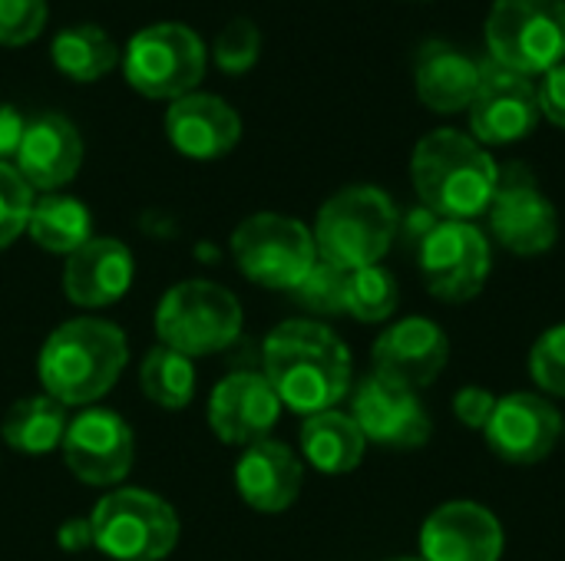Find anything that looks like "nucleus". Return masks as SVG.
Listing matches in <instances>:
<instances>
[{
    "mask_svg": "<svg viewBox=\"0 0 565 561\" xmlns=\"http://www.w3.org/2000/svg\"><path fill=\"white\" fill-rule=\"evenodd\" d=\"M265 380L301 417L334 410L351 390V350L321 321H285L265 341Z\"/></svg>",
    "mask_w": 565,
    "mask_h": 561,
    "instance_id": "nucleus-1",
    "label": "nucleus"
},
{
    "mask_svg": "<svg viewBox=\"0 0 565 561\" xmlns=\"http://www.w3.org/2000/svg\"><path fill=\"white\" fill-rule=\"evenodd\" d=\"M411 182L420 205L444 222H473L490 212L500 165L487 145L460 129L427 132L411 155Z\"/></svg>",
    "mask_w": 565,
    "mask_h": 561,
    "instance_id": "nucleus-2",
    "label": "nucleus"
},
{
    "mask_svg": "<svg viewBox=\"0 0 565 561\" xmlns=\"http://www.w3.org/2000/svg\"><path fill=\"white\" fill-rule=\"evenodd\" d=\"M129 360L126 334L99 317L60 324L40 347L43 393L63 407H89L106 397Z\"/></svg>",
    "mask_w": 565,
    "mask_h": 561,
    "instance_id": "nucleus-3",
    "label": "nucleus"
},
{
    "mask_svg": "<svg viewBox=\"0 0 565 561\" xmlns=\"http://www.w3.org/2000/svg\"><path fill=\"white\" fill-rule=\"evenodd\" d=\"M397 222L401 212L384 188L348 185L331 195L318 212L311 231L318 258L341 271L381 265V258L394 248Z\"/></svg>",
    "mask_w": 565,
    "mask_h": 561,
    "instance_id": "nucleus-4",
    "label": "nucleus"
},
{
    "mask_svg": "<svg viewBox=\"0 0 565 561\" xmlns=\"http://www.w3.org/2000/svg\"><path fill=\"white\" fill-rule=\"evenodd\" d=\"M156 334L162 347L189 360L218 354L242 334V304L215 281H182L159 301Z\"/></svg>",
    "mask_w": 565,
    "mask_h": 561,
    "instance_id": "nucleus-5",
    "label": "nucleus"
},
{
    "mask_svg": "<svg viewBox=\"0 0 565 561\" xmlns=\"http://www.w3.org/2000/svg\"><path fill=\"white\" fill-rule=\"evenodd\" d=\"M483 36L493 63L543 76L565 63V0H493Z\"/></svg>",
    "mask_w": 565,
    "mask_h": 561,
    "instance_id": "nucleus-6",
    "label": "nucleus"
},
{
    "mask_svg": "<svg viewBox=\"0 0 565 561\" xmlns=\"http://www.w3.org/2000/svg\"><path fill=\"white\" fill-rule=\"evenodd\" d=\"M93 549L113 561H162L179 542L175 509L146 489L106 493L93 516Z\"/></svg>",
    "mask_w": 565,
    "mask_h": 561,
    "instance_id": "nucleus-7",
    "label": "nucleus"
},
{
    "mask_svg": "<svg viewBox=\"0 0 565 561\" xmlns=\"http://www.w3.org/2000/svg\"><path fill=\"white\" fill-rule=\"evenodd\" d=\"M205 43L185 23H152L139 30L122 53L126 83L146 99L169 103L195 93L205 76Z\"/></svg>",
    "mask_w": 565,
    "mask_h": 561,
    "instance_id": "nucleus-8",
    "label": "nucleus"
},
{
    "mask_svg": "<svg viewBox=\"0 0 565 561\" xmlns=\"http://www.w3.org/2000/svg\"><path fill=\"white\" fill-rule=\"evenodd\" d=\"M232 258L248 281L271 291H295L315 268L318 248L305 222L278 212H258L232 231Z\"/></svg>",
    "mask_w": 565,
    "mask_h": 561,
    "instance_id": "nucleus-9",
    "label": "nucleus"
},
{
    "mask_svg": "<svg viewBox=\"0 0 565 561\" xmlns=\"http://www.w3.org/2000/svg\"><path fill=\"white\" fill-rule=\"evenodd\" d=\"M414 261L424 274L427 291L447 304L473 301L487 288L493 271L490 241L473 222H440Z\"/></svg>",
    "mask_w": 565,
    "mask_h": 561,
    "instance_id": "nucleus-10",
    "label": "nucleus"
},
{
    "mask_svg": "<svg viewBox=\"0 0 565 561\" xmlns=\"http://www.w3.org/2000/svg\"><path fill=\"white\" fill-rule=\"evenodd\" d=\"M490 231L493 238L520 258L546 255L559 238L556 205L540 192L536 175L523 162L500 165L497 195L490 202Z\"/></svg>",
    "mask_w": 565,
    "mask_h": 561,
    "instance_id": "nucleus-11",
    "label": "nucleus"
},
{
    "mask_svg": "<svg viewBox=\"0 0 565 561\" xmlns=\"http://www.w3.org/2000/svg\"><path fill=\"white\" fill-rule=\"evenodd\" d=\"M351 417L361 427L367 443L387 450H420L430 443L434 423L414 387H404L391 377L367 374L351 400Z\"/></svg>",
    "mask_w": 565,
    "mask_h": 561,
    "instance_id": "nucleus-12",
    "label": "nucleus"
},
{
    "mask_svg": "<svg viewBox=\"0 0 565 561\" xmlns=\"http://www.w3.org/2000/svg\"><path fill=\"white\" fill-rule=\"evenodd\" d=\"M470 129L480 145H510L526 139L540 122L536 79L507 69L493 60L480 69V86L470 103Z\"/></svg>",
    "mask_w": 565,
    "mask_h": 561,
    "instance_id": "nucleus-13",
    "label": "nucleus"
},
{
    "mask_svg": "<svg viewBox=\"0 0 565 561\" xmlns=\"http://www.w3.org/2000/svg\"><path fill=\"white\" fill-rule=\"evenodd\" d=\"M63 456L70 473L86 486H119L136 460L129 423L113 410H83L66 423Z\"/></svg>",
    "mask_w": 565,
    "mask_h": 561,
    "instance_id": "nucleus-14",
    "label": "nucleus"
},
{
    "mask_svg": "<svg viewBox=\"0 0 565 561\" xmlns=\"http://www.w3.org/2000/svg\"><path fill=\"white\" fill-rule=\"evenodd\" d=\"M563 413L543 393H507L497 397V410L483 430L487 446L513 466H536L553 456L563 440Z\"/></svg>",
    "mask_w": 565,
    "mask_h": 561,
    "instance_id": "nucleus-15",
    "label": "nucleus"
},
{
    "mask_svg": "<svg viewBox=\"0 0 565 561\" xmlns=\"http://www.w3.org/2000/svg\"><path fill=\"white\" fill-rule=\"evenodd\" d=\"M503 546L500 519L473 499L437 506L420 529L424 561H500Z\"/></svg>",
    "mask_w": 565,
    "mask_h": 561,
    "instance_id": "nucleus-16",
    "label": "nucleus"
},
{
    "mask_svg": "<svg viewBox=\"0 0 565 561\" xmlns=\"http://www.w3.org/2000/svg\"><path fill=\"white\" fill-rule=\"evenodd\" d=\"M450 360V341L444 327L424 314L394 321L374 341V374L391 377L404 387H430Z\"/></svg>",
    "mask_w": 565,
    "mask_h": 561,
    "instance_id": "nucleus-17",
    "label": "nucleus"
},
{
    "mask_svg": "<svg viewBox=\"0 0 565 561\" xmlns=\"http://www.w3.org/2000/svg\"><path fill=\"white\" fill-rule=\"evenodd\" d=\"M281 417V400L265 374H228L215 384L209 400V427L228 446H252L268 440Z\"/></svg>",
    "mask_w": 565,
    "mask_h": 561,
    "instance_id": "nucleus-18",
    "label": "nucleus"
},
{
    "mask_svg": "<svg viewBox=\"0 0 565 561\" xmlns=\"http://www.w3.org/2000/svg\"><path fill=\"white\" fill-rule=\"evenodd\" d=\"M79 165H83V139L66 116L43 112L26 122L20 149L13 155V169L30 188L50 195L70 185Z\"/></svg>",
    "mask_w": 565,
    "mask_h": 561,
    "instance_id": "nucleus-19",
    "label": "nucleus"
},
{
    "mask_svg": "<svg viewBox=\"0 0 565 561\" xmlns=\"http://www.w3.org/2000/svg\"><path fill=\"white\" fill-rule=\"evenodd\" d=\"M166 136L185 159H222L242 139V116L212 93H189L169 103Z\"/></svg>",
    "mask_w": 565,
    "mask_h": 561,
    "instance_id": "nucleus-20",
    "label": "nucleus"
},
{
    "mask_svg": "<svg viewBox=\"0 0 565 561\" xmlns=\"http://www.w3.org/2000/svg\"><path fill=\"white\" fill-rule=\"evenodd\" d=\"M235 486L238 496L255 513H285L298 503L305 486V466L301 460L278 440H262L245 446V453L235 463Z\"/></svg>",
    "mask_w": 565,
    "mask_h": 561,
    "instance_id": "nucleus-21",
    "label": "nucleus"
},
{
    "mask_svg": "<svg viewBox=\"0 0 565 561\" xmlns=\"http://www.w3.org/2000/svg\"><path fill=\"white\" fill-rule=\"evenodd\" d=\"M132 274V251L119 238H89L66 258L63 291L79 308H106L129 291Z\"/></svg>",
    "mask_w": 565,
    "mask_h": 561,
    "instance_id": "nucleus-22",
    "label": "nucleus"
},
{
    "mask_svg": "<svg viewBox=\"0 0 565 561\" xmlns=\"http://www.w3.org/2000/svg\"><path fill=\"white\" fill-rule=\"evenodd\" d=\"M480 69L483 63H477L467 50L454 46L450 40H427L417 50L414 86L430 112L454 116L470 109L480 86Z\"/></svg>",
    "mask_w": 565,
    "mask_h": 561,
    "instance_id": "nucleus-23",
    "label": "nucleus"
},
{
    "mask_svg": "<svg viewBox=\"0 0 565 561\" xmlns=\"http://www.w3.org/2000/svg\"><path fill=\"white\" fill-rule=\"evenodd\" d=\"M301 453L305 460L328 476H344L364 463L367 440L351 413L324 410L305 420L301 427Z\"/></svg>",
    "mask_w": 565,
    "mask_h": 561,
    "instance_id": "nucleus-24",
    "label": "nucleus"
},
{
    "mask_svg": "<svg viewBox=\"0 0 565 561\" xmlns=\"http://www.w3.org/2000/svg\"><path fill=\"white\" fill-rule=\"evenodd\" d=\"M66 407L56 403L53 397L46 393H36V397H23L17 400L3 423H0V433H3V443L23 456H46L53 453L56 446H63V436H66Z\"/></svg>",
    "mask_w": 565,
    "mask_h": 561,
    "instance_id": "nucleus-25",
    "label": "nucleus"
},
{
    "mask_svg": "<svg viewBox=\"0 0 565 561\" xmlns=\"http://www.w3.org/2000/svg\"><path fill=\"white\" fill-rule=\"evenodd\" d=\"M26 231H30L33 245H40L43 251L70 258L76 248H83L93 238V218L79 198L50 192L33 202Z\"/></svg>",
    "mask_w": 565,
    "mask_h": 561,
    "instance_id": "nucleus-26",
    "label": "nucleus"
},
{
    "mask_svg": "<svg viewBox=\"0 0 565 561\" xmlns=\"http://www.w3.org/2000/svg\"><path fill=\"white\" fill-rule=\"evenodd\" d=\"M50 56H53L56 69L76 83H96L106 73H113L119 63V50H116L113 36L96 23H73V26L60 30L53 36Z\"/></svg>",
    "mask_w": 565,
    "mask_h": 561,
    "instance_id": "nucleus-27",
    "label": "nucleus"
},
{
    "mask_svg": "<svg viewBox=\"0 0 565 561\" xmlns=\"http://www.w3.org/2000/svg\"><path fill=\"white\" fill-rule=\"evenodd\" d=\"M139 384H142V393L156 407L182 410L195 397V367L189 357H182L169 347H152L139 367Z\"/></svg>",
    "mask_w": 565,
    "mask_h": 561,
    "instance_id": "nucleus-28",
    "label": "nucleus"
},
{
    "mask_svg": "<svg viewBox=\"0 0 565 561\" xmlns=\"http://www.w3.org/2000/svg\"><path fill=\"white\" fill-rule=\"evenodd\" d=\"M401 304V288L397 278L381 268H358L348 271V288H344V314L358 317L361 324H384Z\"/></svg>",
    "mask_w": 565,
    "mask_h": 561,
    "instance_id": "nucleus-29",
    "label": "nucleus"
},
{
    "mask_svg": "<svg viewBox=\"0 0 565 561\" xmlns=\"http://www.w3.org/2000/svg\"><path fill=\"white\" fill-rule=\"evenodd\" d=\"M212 56H215V66L228 76H242L248 73L258 56H262V30L255 26V20L248 17H232L218 36H215V46H212Z\"/></svg>",
    "mask_w": 565,
    "mask_h": 561,
    "instance_id": "nucleus-30",
    "label": "nucleus"
},
{
    "mask_svg": "<svg viewBox=\"0 0 565 561\" xmlns=\"http://www.w3.org/2000/svg\"><path fill=\"white\" fill-rule=\"evenodd\" d=\"M344 288H348V271H341V268L318 258L315 268L301 278V284L291 294L311 314H328L331 317V314H344Z\"/></svg>",
    "mask_w": 565,
    "mask_h": 561,
    "instance_id": "nucleus-31",
    "label": "nucleus"
},
{
    "mask_svg": "<svg viewBox=\"0 0 565 561\" xmlns=\"http://www.w3.org/2000/svg\"><path fill=\"white\" fill-rule=\"evenodd\" d=\"M33 188L20 179L10 162H0V251L10 248L30 222Z\"/></svg>",
    "mask_w": 565,
    "mask_h": 561,
    "instance_id": "nucleus-32",
    "label": "nucleus"
},
{
    "mask_svg": "<svg viewBox=\"0 0 565 561\" xmlns=\"http://www.w3.org/2000/svg\"><path fill=\"white\" fill-rule=\"evenodd\" d=\"M530 377L543 397H565V324L536 337L530 350Z\"/></svg>",
    "mask_w": 565,
    "mask_h": 561,
    "instance_id": "nucleus-33",
    "label": "nucleus"
},
{
    "mask_svg": "<svg viewBox=\"0 0 565 561\" xmlns=\"http://www.w3.org/2000/svg\"><path fill=\"white\" fill-rule=\"evenodd\" d=\"M46 26V0H0V46H26Z\"/></svg>",
    "mask_w": 565,
    "mask_h": 561,
    "instance_id": "nucleus-34",
    "label": "nucleus"
},
{
    "mask_svg": "<svg viewBox=\"0 0 565 561\" xmlns=\"http://www.w3.org/2000/svg\"><path fill=\"white\" fill-rule=\"evenodd\" d=\"M444 218H437L427 205H414V208H407V212H401V222H397V245L411 255V258H417V251L424 248V241L434 235V228L440 225Z\"/></svg>",
    "mask_w": 565,
    "mask_h": 561,
    "instance_id": "nucleus-35",
    "label": "nucleus"
},
{
    "mask_svg": "<svg viewBox=\"0 0 565 561\" xmlns=\"http://www.w3.org/2000/svg\"><path fill=\"white\" fill-rule=\"evenodd\" d=\"M497 410V397L483 387H463L454 397V417L467 427V430H487L490 417Z\"/></svg>",
    "mask_w": 565,
    "mask_h": 561,
    "instance_id": "nucleus-36",
    "label": "nucleus"
},
{
    "mask_svg": "<svg viewBox=\"0 0 565 561\" xmlns=\"http://www.w3.org/2000/svg\"><path fill=\"white\" fill-rule=\"evenodd\" d=\"M536 99H540V116L565 129V63L543 73V79L536 83Z\"/></svg>",
    "mask_w": 565,
    "mask_h": 561,
    "instance_id": "nucleus-37",
    "label": "nucleus"
},
{
    "mask_svg": "<svg viewBox=\"0 0 565 561\" xmlns=\"http://www.w3.org/2000/svg\"><path fill=\"white\" fill-rule=\"evenodd\" d=\"M23 129H26V119L10 103H0V162H10L17 155Z\"/></svg>",
    "mask_w": 565,
    "mask_h": 561,
    "instance_id": "nucleus-38",
    "label": "nucleus"
},
{
    "mask_svg": "<svg viewBox=\"0 0 565 561\" xmlns=\"http://www.w3.org/2000/svg\"><path fill=\"white\" fill-rule=\"evenodd\" d=\"M56 542L66 549V552H79V549H93V529H89V519H70L63 522Z\"/></svg>",
    "mask_w": 565,
    "mask_h": 561,
    "instance_id": "nucleus-39",
    "label": "nucleus"
},
{
    "mask_svg": "<svg viewBox=\"0 0 565 561\" xmlns=\"http://www.w3.org/2000/svg\"><path fill=\"white\" fill-rule=\"evenodd\" d=\"M391 561H424V559H407V555H401V559H391Z\"/></svg>",
    "mask_w": 565,
    "mask_h": 561,
    "instance_id": "nucleus-40",
    "label": "nucleus"
},
{
    "mask_svg": "<svg viewBox=\"0 0 565 561\" xmlns=\"http://www.w3.org/2000/svg\"><path fill=\"white\" fill-rule=\"evenodd\" d=\"M563 440H565V423H563Z\"/></svg>",
    "mask_w": 565,
    "mask_h": 561,
    "instance_id": "nucleus-41",
    "label": "nucleus"
}]
</instances>
